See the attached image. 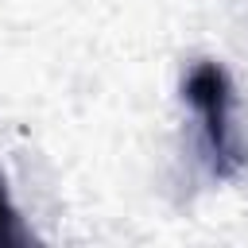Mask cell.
<instances>
[{"label":"cell","mask_w":248,"mask_h":248,"mask_svg":"<svg viewBox=\"0 0 248 248\" xmlns=\"http://www.w3.org/2000/svg\"><path fill=\"white\" fill-rule=\"evenodd\" d=\"M182 97L190 101V108L202 120V143L209 155V170L217 178L240 174L248 155H244L236 128H232V81H229L225 66L198 62L182 81Z\"/></svg>","instance_id":"1"},{"label":"cell","mask_w":248,"mask_h":248,"mask_svg":"<svg viewBox=\"0 0 248 248\" xmlns=\"http://www.w3.org/2000/svg\"><path fill=\"white\" fill-rule=\"evenodd\" d=\"M23 244H31V236L19 225V213H16V205L4 190V178H0V248H23Z\"/></svg>","instance_id":"2"}]
</instances>
